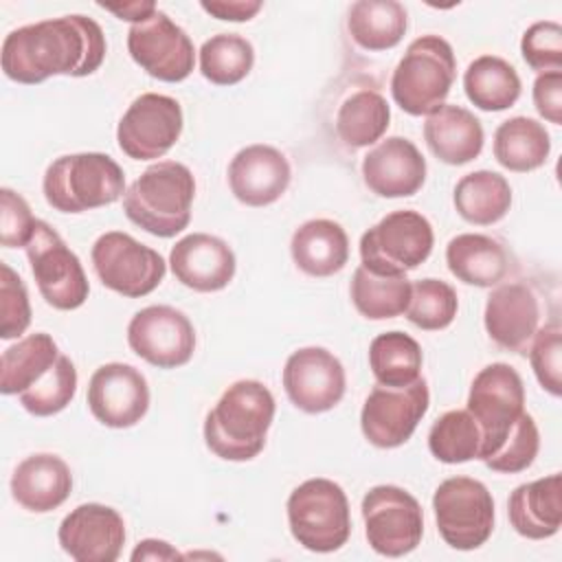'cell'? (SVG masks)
<instances>
[{"instance_id": "d590c367", "label": "cell", "mask_w": 562, "mask_h": 562, "mask_svg": "<svg viewBox=\"0 0 562 562\" xmlns=\"http://www.w3.org/2000/svg\"><path fill=\"white\" fill-rule=\"evenodd\" d=\"M424 353L419 342L404 331L378 334L369 345V367L378 384L406 386L422 378Z\"/></svg>"}, {"instance_id": "9a60e30c", "label": "cell", "mask_w": 562, "mask_h": 562, "mask_svg": "<svg viewBox=\"0 0 562 562\" xmlns=\"http://www.w3.org/2000/svg\"><path fill=\"white\" fill-rule=\"evenodd\" d=\"M130 57L154 79L178 83L193 72L195 48L191 37L167 13L154 11L127 31Z\"/></svg>"}, {"instance_id": "681fc988", "label": "cell", "mask_w": 562, "mask_h": 562, "mask_svg": "<svg viewBox=\"0 0 562 562\" xmlns=\"http://www.w3.org/2000/svg\"><path fill=\"white\" fill-rule=\"evenodd\" d=\"M99 7L110 11V13H114L121 20L132 22V24L145 22L158 9L154 2H123V4H105V2H101Z\"/></svg>"}, {"instance_id": "484cf974", "label": "cell", "mask_w": 562, "mask_h": 562, "mask_svg": "<svg viewBox=\"0 0 562 562\" xmlns=\"http://www.w3.org/2000/svg\"><path fill=\"white\" fill-rule=\"evenodd\" d=\"M424 140L441 162L465 165L481 154L485 134L481 121L470 110L443 103L426 116Z\"/></svg>"}, {"instance_id": "30bf717a", "label": "cell", "mask_w": 562, "mask_h": 562, "mask_svg": "<svg viewBox=\"0 0 562 562\" xmlns=\"http://www.w3.org/2000/svg\"><path fill=\"white\" fill-rule=\"evenodd\" d=\"M90 259L99 281L127 299L147 296L160 285L167 272V263L158 250L123 231H108L97 237Z\"/></svg>"}, {"instance_id": "74e56055", "label": "cell", "mask_w": 562, "mask_h": 562, "mask_svg": "<svg viewBox=\"0 0 562 562\" xmlns=\"http://www.w3.org/2000/svg\"><path fill=\"white\" fill-rule=\"evenodd\" d=\"M198 59L206 81L215 86H235L252 70L255 48L239 33H217L202 44Z\"/></svg>"}, {"instance_id": "8fae6325", "label": "cell", "mask_w": 562, "mask_h": 562, "mask_svg": "<svg viewBox=\"0 0 562 562\" xmlns=\"http://www.w3.org/2000/svg\"><path fill=\"white\" fill-rule=\"evenodd\" d=\"M26 259L42 299L61 312L77 310L90 294V283L79 257L66 246L59 233L37 220L31 241L26 244Z\"/></svg>"}, {"instance_id": "44dd1931", "label": "cell", "mask_w": 562, "mask_h": 562, "mask_svg": "<svg viewBox=\"0 0 562 562\" xmlns=\"http://www.w3.org/2000/svg\"><path fill=\"white\" fill-rule=\"evenodd\" d=\"M292 167L283 151L255 143L239 149L228 165V187L246 206H268L290 187Z\"/></svg>"}, {"instance_id": "6da1fadb", "label": "cell", "mask_w": 562, "mask_h": 562, "mask_svg": "<svg viewBox=\"0 0 562 562\" xmlns=\"http://www.w3.org/2000/svg\"><path fill=\"white\" fill-rule=\"evenodd\" d=\"M103 29L72 13L11 31L0 50L2 72L18 83L35 86L55 75L88 77L105 59Z\"/></svg>"}, {"instance_id": "4316f807", "label": "cell", "mask_w": 562, "mask_h": 562, "mask_svg": "<svg viewBox=\"0 0 562 562\" xmlns=\"http://www.w3.org/2000/svg\"><path fill=\"white\" fill-rule=\"evenodd\" d=\"M448 270L465 285L494 288L512 272V257L507 248L481 233H461L446 246Z\"/></svg>"}, {"instance_id": "277c9868", "label": "cell", "mask_w": 562, "mask_h": 562, "mask_svg": "<svg viewBox=\"0 0 562 562\" xmlns=\"http://www.w3.org/2000/svg\"><path fill=\"white\" fill-rule=\"evenodd\" d=\"M42 191L59 213H83L108 206L125 195L121 165L101 151H79L55 158L42 180Z\"/></svg>"}, {"instance_id": "5bb4252c", "label": "cell", "mask_w": 562, "mask_h": 562, "mask_svg": "<svg viewBox=\"0 0 562 562\" xmlns=\"http://www.w3.org/2000/svg\"><path fill=\"white\" fill-rule=\"evenodd\" d=\"M430 393L424 378L406 386H373L360 411L364 439L384 450L406 443L426 415Z\"/></svg>"}, {"instance_id": "8992f818", "label": "cell", "mask_w": 562, "mask_h": 562, "mask_svg": "<svg viewBox=\"0 0 562 562\" xmlns=\"http://www.w3.org/2000/svg\"><path fill=\"white\" fill-rule=\"evenodd\" d=\"M292 538L307 551L331 553L347 544L351 514L345 490L329 479H307L285 503Z\"/></svg>"}, {"instance_id": "7a4b0ae2", "label": "cell", "mask_w": 562, "mask_h": 562, "mask_svg": "<svg viewBox=\"0 0 562 562\" xmlns=\"http://www.w3.org/2000/svg\"><path fill=\"white\" fill-rule=\"evenodd\" d=\"M274 395L259 380L233 382L204 419V443L224 461H250L266 448Z\"/></svg>"}, {"instance_id": "2e32d148", "label": "cell", "mask_w": 562, "mask_h": 562, "mask_svg": "<svg viewBox=\"0 0 562 562\" xmlns=\"http://www.w3.org/2000/svg\"><path fill=\"white\" fill-rule=\"evenodd\" d=\"M127 345L145 362L176 369L187 364L195 351V327L184 312L171 305H149L132 316Z\"/></svg>"}, {"instance_id": "1f68e13d", "label": "cell", "mask_w": 562, "mask_h": 562, "mask_svg": "<svg viewBox=\"0 0 562 562\" xmlns=\"http://www.w3.org/2000/svg\"><path fill=\"white\" fill-rule=\"evenodd\" d=\"M463 90L472 105L483 112L512 108L520 97V77L516 68L496 55H481L463 72Z\"/></svg>"}, {"instance_id": "d6986e66", "label": "cell", "mask_w": 562, "mask_h": 562, "mask_svg": "<svg viewBox=\"0 0 562 562\" xmlns=\"http://www.w3.org/2000/svg\"><path fill=\"white\" fill-rule=\"evenodd\" d=\"M57 540L77 562H114L125 544V520L110 505L83 503L66 514Z\"/></svg>"}, {"instance_id": "f1b7e54d", "label": "cell", "mask_w": 562, "mask_h": 562, "mask_svg": "<svg viewBox=\"0 0 562 562\" xmlns=\"http://www.w3.org/2000/svg\"><path fill=\"white\" fill-rule=\"evenodd\" d=\"M347 29L360 48L389 50L406 35L408 13L397 0H358L349 9Z\"/></svg>"}, {"instance_id": "8d00e7d4", "label": "cell", "mask_w": 562, "mask_h": 562, "mask_svg": "<svg viewBox=\"0 0 562 562\" xmlns=\"http://www.w3.org/2000/svg\"><path fill=\"white\" fill-rule=\"evenodd\" d=\"M428 450L441 463H465L481 459L483 432L470 411H448L430 426Z\"/></svg>"}, {"instance_id": "ffe728a7", "label": "cell", "mask_w": 562, "mask_h": 562, "mask_svg": "<svg viewBox=\"0 0 562 562\" xmlns=\"http://www.w3.org/2000/svg\"><path fill=\"white\" fill-rule=\"evenodd\" d=\"M542 305L536 290L525 281L494 285L485 301L483 325L487 336L507 351L525 353L540 327Z\"/></svg>"}, {"instance_id": "b9f144b4", "label": "cell", "mask_w": 562, "mask_h": 562, "mask_svg": "<svg viewBox=\"0 0 562 562\" xmlns=\"http://www.w3.org/2000/svg\"><path fill=\"white\" fill-rule=\"evenodd\" d=\"M529 362L540 386L560 397L562 393V327L560 321H551L533 334L529 342Z\"/></svg>"}, {"instance_id": "4fadbf2b", "label": "cell", "mask_w": 562, "mask_h": 562, "mask_svg": "<svg viewBox=\"0 0 562 562\" xmlns=\"http://www.w3.org/2000/svg\"><path fill=\"white\" fill-rule=\"evenodd\" d=\"M182 125V108L173 97L145 92L123 112L116 125V143L132 160H156L178 143Z\"/></svg>"}, {"instance_id": "cb8c5ba5", "label": "cell", "mask_w": 562, "mask_h": 562, "mask_svg": "<svg viewBox=\"0 0 562 562\" xmlns=\"http://www.w3.org/2000/svg\"><path fill=\"white\" fill-rule=\"evenodd\" d=\"M72 492L68 463L50 452H37L18 463L11 476L13 501L33 514L57 509Z\"/></svg>"}, {"instance_id": "83f0119b", "label": "cell", "mask_w": 562, "mask_h": 562, "mask_svg": "<svg viewBox=\"0 0 562 562\" xmlns=\"http://www.w3.org/2000/svg\"><path fill=\"white\" fill-rule=\"evenodd\" d=\"M290 255L307 277H331L349 261V237L334 220H307L292 233Z\"/></svg>"}, {"instance_id": "ab89813d", "label": "cell", "mask_w": 562, "mask_h": 562, "mask_svg": "<svg viewBox=\"0 0 562 562\" xmlns=\"http://www.w3.org/2000/svg\"><path fill=\"white\" fill-rule=\"evenodd\" d=\"M77 393V369L66 353H59L55 364L24 393H20V404L26 413L35 417H50L64 411Z\"/></svg>"}, {"instance_id": "7402d4cb", "label": "cell", "mask_w": 562, "mask_h": 562, "mask_svg": "<svg viewBox=\"0 0 562 562\" xmlns=\"http://www.w3.org/2000/svg\"><path fill=\"white\" fill-rule=\"evenodd\" d=\"M362 180L380 198L415 195L426 182V158L408 138L389 136L362 158Z\"/></svg>"}, {"instance_id": "e0dca14e", "label": "cell", "mask_w": 562, "mask_h": 562, "mask_svg": "<svg viewBox=\"0 0 562 562\" xmlns=\"http://www.w3.org/2000/svg\"><path fill=\"white\" fill-rule=\"evenodd\" d=\"M281 380L288 400L310 415L331 411L340 404L347 389L342 362L325 347H301L292 351Z\"/></svg>"}, {"instance_id": "ac0fdd59", "label": "cell", "mask_w": 562, "mask_h": 562, "mask_svg": "<svg viewBox=\"0 0 562 562\" xmlns=\"http://www.w3.org/2000/svg\"><path fill=\"white\" fill-rule=\"evenodd\" d=\"M86 402L94 419L103 426L132 428L149 408V384L136 367L108 362L92 373Z\"/></svg>"}, {"instance_id": "60d3db41", "label": "cell", "mask_w": 562, "mask_h": 562, "mask_svg": "<svg viewBox=\"0 0 562 562\" xmlns=\"http://www.w3.org/2000/svg\"><path fill=\"white\" fill-rule=\"evenodd\" d=\"M538 450H540V432L533 417L525 411L518 417L512 432L507 435V439L503 441V446L483 463L492 472L516 474L527 470L533 463V459L538 457Z\"/></svg>"}, {"instance_id": "7bdbcfd3", "label": "cell", "mask_w": 562, "mask_h": 562, "mask_svg": "<svg viewBox=\"0 0 562 562\" xmlns=\"http://www.w3.org/2000/svg\"><path fill=\"white\" fill-rule=\"evenodd\" d=\"M29 325L31 303L24 281L9 263H0V338H18Z\"/></svg>"}, {"instance_id": "d4e9b609", "label": "cell", "mask_w": 562, "mask_h": 562, "mask_svg": "<svg viewBox=\"0 0 562 562\" xmlns=\"http://www.w3.org/2000/svg\"><path fill=\"white\" fill-rule=\"evenodd\" d=\"M507 516L514 531L529 540H544L562 525V476L549 474L518 485L507 501Z\"/></svg>"}, {"instance_id": "4dcf8cb0", "label": "cell", "mask_w": 562, "mask_h": 562, "mask_svg": "<svg viewBox=\"0 0 562 562\" xmlns=\"http://www.w3.org/2000/svg\"><path fill=\"white\" fill-rule=\"evenodd\" d=\"M457 213L476 226H490L503 220L512 206V187L505 176L479 169L465 173L452 195Z\"/></svg>"}, {"instance_id": "e575fe53", "label": "cell", "mask_w": 562, "mask_h": 562, "mask_svg": "<svg viewBox=\"0 0 562 562\" xmlns=\"http://www.w3.org/2000/svg\"><path fill=\"white\" fill-rule=\"evenodd\" d=\"M349 294L353 307L364 318H395L406 312L411 299V281L406 274H380L360 263L353 272Z\"/></svg>"}, {"instance_id": "c3c4849f", "label": "cell", "mask_w": 562, "mask_h": 562, "mask_svg": "<svg viewBox=\"0 0 562 562\" xmlns=\"http://www.w3.org/2000/svg\"><path fill=\"white\" fill-rule=\"evenodd\" d=\"M178 558H182V555L169 542L158 540V538L140 540L136 544V549L132 551L134 562H138V560H178Z\"/></svg>"}, {"instance_id": "52a82bcc", "label": "cell", "mask_w": 562, "mask_h": 562, "mask_svg": "<svg viewBox=\"0 0 562 562\" xmlns=\"http://www.w3.org/2000/svg\"><path fill=\"white\" fill-rule=\"evenodd\" d=\"M435 244L430 222L411 209L384 215L360 237L362 266L380 274H406L422 266Z\"/></svg>"}, {"instance_id": "bcb514c9", "label": "cell", "mask_w": 562, "mask_h": 562, "mask_svg": "<svg viewBox=\"0 0 562 562\" xmlns=\"http://www.w3.org/2000/svg\"><path fill=\"white\" fill-rule=\"evenodd\" d=\"M531 97L538 114L544 121L553 125L562 123V70L540 72L533 81Z\"/></svg>"}, {"instance_id": "603a6c76", "label": "cell", "mask_w": 562, "mask_h": 562, "mask_svg": "<svg viewBox=\"0 0 562 562\" xmlns=\"http://www.w3.org/2000/svg\"><path fill=\"white\" fill-rule=\"evenodd\" d=\"M169 266L184 288L217 292L233 281L237 261L224 239L209 233H191L176 241L169 252Z\"/></svg>"}, {"instance_id": "f35d334b", "label": "cell", "mask_w": 562, "mask_h": 562, "mask_svg": "<svg viewBox=\"0 0 562 562\" xmlns=\"http://www.w3.org/2000/svg\"><path fill=\"white\" fill-rule=\"evenodd\" d=\"M459 310L457 292L441 279H417L411 283V299L406 305V318L426 331L446 329Z\"/></svg>"}, {"instance_id": "3957f363", "label": "cell", "mask_w": 562, "mask_h": 562, "mask_svg": "<svg viewBox=\"0 0 562 562\" xmlns=\"http://www.w3.org/2000/svg\"><path fill=\"white\" fill-rule=\"evenodd\" d=\"M195 178L178 160L149 165L125 191L123 211L132 224L154 237H176L191 222Z\"/></svg>"}, {"instance_id": "7c38bea8", "label": "cell", "mask_w": 562, "mask_h": 562, "mask_svg": "<svg viewBox=\"0 0 562 562\" xmlns=\"http://www.w3.org/2000/svg\"><path fill=\"white\" fill-rule=\"evenodd\" d=\"M362 520L369 547L386 558L417 549L424 536V512L417 498L397 485H375L362 498Z\"/></svg>"}, {"instance_id": "ba28073f", "label": "cell", "mask_w": 562, "mask_h": 562, "mask_svg": "<svg viewBox=\"0 0 562 562\" xmlns=\"http://www.w3.org/2000/svg\"><path fill=\"white\" fill-rule=\"evenodd\" d=\"M437 531L446 544L472 551L487 542L494 529L492 492L476 479L450 476L432 494Z\"/></svg>"}, {"instance_id": "f546056e", "label": "cell", "mask_w": 562, "mask_h": 562, "mask_svg": "<svg viewBox=\"0 0 562 562\" xmlns=\"http://www.w3.org/2000/svg\"><path fill=\"white\" fill-rule=\"evenodd\" d=\"M551 151V136L531 116H512L494 132V158L501 167L527 173L542 167Z\"/></svg>"}, {"instance_id": "7dc6e473", "label": "cell", "mask_w": 562, "mask_h": 562, "mask_svg": "<svg viewBox=\"0 0 562 562\" xmlns=\"http://www.w3.org/2000/svg\"><path fill=\"white\" fill-rule=\"evenodd\" d=\"M200 7L209 15L224 22H248L261 11L263 4L259 0H202Z\"/></svg>"}, {"instance_id": "836d02e7", "label": "cell", "mask_w": 562, "mask_h": 562, "mask_svg": "<svg viewBox=\"0 0 562 562\" xmlns=\"http://www.w3.org/2000/svg\"><path fill=\"white\" fill-rule=\"evenodd\" d=\"M389 101L373 88L351 92L336 112V134L353 149L378 143L389 130Z\"/></svg>"}, {"instance_id": "d6a6232c", "label": "cell", "mask_w": 562, "mask_h": 562, "mask_svg": "<svg viewBox=\"0 0 562 562\" xmlns=\"http://www.w3.org/2000/svg\"><path fill=\"white\" fill-rule=\"evenodd\" d=\"M59 347L46 331H35L2 351L0 391L20 395L33 386L59 358Z\"/></svg>"}, {"instance_id": "ee69618b", "label": "cell", "mask_w": 562, "mask_h": 562, "mask_svg": "<svg viewBox=\"0 0 562 562\" xmlns=\"http://www.w3.org/2000/svg\"><path fill=\"white\" fill-rule=\"evenodd\" d=\"M520 55L538 72L562 70V26L553 20L531 24L522 33Z\"/></svg>"}, {"instance_id": "9c48e42d", "label": "cell", "mask_w": 562, "mask_h": 562, "mask_svg": "<svg viewBox=\"0 0 562 562\" xmlns=\"http://www.w3.org/2000/svg\"><path fill=\"white\" fill-rule=\"evenodd\" d=\"M468 411L483 432L481 461H485L503 446L525 413V386L518 371L507 362L483 367L470 384Z\"/></svg>"}, {"instance_id": "5b68a950", "label": "cell", "mask_w": 562, "mask_h": 562, "mask_svg": "<svg viewBox=\"0 0 562 562\" xmlns=\"http://www.w3.org/2000/svg\"><path fill=\"white\" fill-rule=\"evenodd\" d=\"M457 77L452 46L439 35L413 40L393 70L391 94L411 116L435 112L443 105Z\"/></svg>"}, {"instance_id": "f6af8a7d", "label": "cell", "mask_w": 562, "mask_h": 562, "mask_svg": "<svg viewBox=\"0 0 562 562\" xmlns=\"http://www.w3.org/2000/svg\"><path fill=\"white\" fill-rule=\"evenodd\" d=\"M37 220L26 200L2 187L0 189V244L4 248H26L33 237Z\"/></svg>"}]
</instances>
